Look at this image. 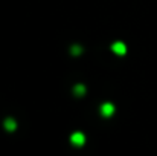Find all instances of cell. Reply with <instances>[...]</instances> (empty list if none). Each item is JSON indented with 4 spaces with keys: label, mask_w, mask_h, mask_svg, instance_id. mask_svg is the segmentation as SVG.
<instances>
[{
    "label": "cell",
    "mask_w": 157,
    "mask_h": 156,
    "mask_svg": "<svg viewBox=\"0 0 157 156\" xmlns=\"http://www.w3.org/2000/svg\"><path fill=\"white\" fill-rule=\"evenodd\" d=\"M70 141H72V144H73V146L81 147V146H84V142H86V135H84V133H81V132H75V133H72Z\"/></svg>",
    "instance_id": "6da1fadb"
},
{
    "label": "cell",
    "mask_w": 157,
    "mask_h": 156,
    "mask_svg": "<svg viewBox=\"0 0 157 156\" xmlns=\"http://www.w3.org/2000/svg\"><path fill=\"white\" fill-rule=\"evenodd\" d=\"M73 94H75L76 97L86 95V86H84V84H76V86L73 87Z\"/></svg>",
    "instance_id": "5b68a950"
},
{
    "label": "cell",
    "mask_w": 157,
    "mask_h": 156,
    "mask_svg": "<svg viewBox=\"0 0 157 156\" xmlns=\"http://www.w3.org/2000/svg\"><path fill=\"white\" fill-rule=\"evenodd\" d=\"M101 115L104 116V118H110V116H113V113H114V104L111 103H104L102 106H101Z\"/></svg>",
    "instance_id": "7a4b0ae2"
},
{
    "label": "cell",
    "mask_w": 157,
    "mask_h": 156,
    "mask_svg": "<svg viewBox=\"0 0 157 156\" xmlns=\"http://www.w3.org/2000/svg\"><path fill=\"white\" fill-rule=\"evenodd\" d=\"M72 54H73V55H79V54H81V52H82V48H81V46H79V45H73V46H72Z\"/></svg>",
    "instance_id": "8992f818"
},
{
    "label": "cell",
    "mask_w": 157,
    "mask_h": 156,
    "mask_svg": "<svg viewBox=\"0 0 157 156\" xmlns=\"http://www.w3.org/2000/svg\"><path fill=\"white\" fill-rule=\"evenodd\" d=\"M111 51L114 52L116 55H125L127 54V45L124 42H114L111 45Z\"/></svg>",
    "instance_id": "3957f363"
},
{
    "label": "cell",
    "mask_w": 157,
    "mask_h": 156,
    "mask_svg": "<svg viewBox=\"0 0 157 156\" xmlns=\"http://www.w3.org/2000/svg\"><path fill=\"white\" fill-rule=\"evenodd\" d=\"M3 126H5V129H6L8 132H12V130L17 129V122H15V119H12V118H6L5 122H3Z\"/></svg>",
    "instance_id": "277c9868"
}]
</instances>
